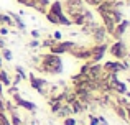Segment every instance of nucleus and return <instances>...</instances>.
<instances>
[{"mask_svg":"<svg viewBox=\"0 0 130 125\" xmlns=\"http://www.w3.org/2000/svg\"><path fill=\"white\" fill-rule=\"evenodd\" d=\"M112 53L115 56H124V45L122 43H117V45L112 46Z\"/></svg>","mask_w":130,"mask_h":125,"instance_id":"obj_1","label":"nucleus"},{"mask_svg":"<svg viewBox=\"0 0 130 125\" xmlns=\"http://www.w3.org/2000/svg\"><path fill=\"white\" fill-rule=\"evenodd\" d=\"M20 104H22L23 107H26V109H30V110H31V109H35V105H33V104H30V102H25V100H20Z\"/></svg>","mask_w":130,"mask_h":125,"instance_id":"obj_2","label":"nucleus"},{"mask_svg":"<svg viewBox=\"0 0 130 125\" xmlns=\"http://www.w3.org/2000/svg\"><path fill=\"white\" fill-rule=\"evenodd\" d=\"M5 58L7 59H12V53H10V51H5Z\"/></svg>","mask_w":130,"mask_h":125,"instance_id":"obj_3","label":"nucleus"},{"mask_svg":"<svg viewBox=\"0 0 130 125\" xmlns=\"http://www.w3.org/2000/svg\"><path fill=\"white\" fill-rule=\"evenodd\" d=\"M87 2H89V3H95V5H97V3L101 2V0H87Z\"/></svg>","mask_w":130,"mask_h":125,"instance_id":"obj_4","label":"nucleus"},{"mask_svg":"<svg viewBox=\"0 0 130 125\" xmlns=\"http://www.w3.org/2000/svg\"><path fill=\"white\" fill-rule=\"evenodd\" d=\"M66 125H74V120H66Z\"/></svg>","mask_w":130,"mask_h":125,"instance_id":"obj_5","label":"nucleus"},{"mask_svg":"<svg viewBox=\"0 0 130 125\" xmlns=\"http://www.w3.org/2000/svg\"><path fill=\"white\" fill-rule=\"evenodd\" d=\"M20 2H25V3H31V0H20Z\"/></svg>","mask_w":130,"mask_h":125,"instance_id":"obj_6","label":"nucleus"}]
</instances>
